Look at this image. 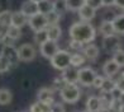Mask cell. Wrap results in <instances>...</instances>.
I'll return each instance as SVG.
<instances>
[{
  "instance_id": "cell-6",
  "label": "cell",
  "mask_w": 124,
  "mask_h": 112,
  "mask_svg": "<svg viewBox=\"0 0 124 112\" xmlns=\"http://www.w3.org/2000/svg\"><path fill=\"white\" fill-rule=\"evenodd\" d=\"M95 76H96V73L91 68H82L78 70V83L85 85V87L93 85Z\"/></svg>"
},
{
  "instance_id": "cell-7",
  "label": "cell",
  "mask_w": 124,
  "mask_h": 112,
  "mask_svg": "<svg viewBox=\"0 0 124 112\" xmlns=\"http://www.w3.org/2000/svg\"><path fill=\"white\" fill-rule=\"evenodd\" d=\"M58 51V45L57 41H53V40H47L44 43L41 45V54L43 57L46 59H52L53 55Z\"/></svg>"
},
{
  "instance_id": "cell-29",
  "label": "cell",
  "mask_w": 124,
  "mask_h": 112,
  "mask_svg": "<svg viewBox=\"0 0 124 112\" xmlns=\"http://www.w3.org/2000/svg\"><path fill=\"white\" fill-rule=\"evenodd\" d=\"M85 60H86V56L78 54V52L71 55V65L75 66V68H80L81 65H84L85 64Z\"/></svg>"
},
{
  "instance_id": "cell-3",
  "label": "cell",
  "mask_w": 124,
  "mask_h": 112,
  "mask_svg": "<svg viewBox=\"0 0 124 112\" xmlns=\"http://www.w3.org/2000/svg\"><path fill=\"white\" fill-rule=\"evenodd\" d=\"M51 64L57 70H65L71 65V54L66 50H58L51 59Z\"/></svg>"
},
{
  "instance_id": "cell-25",
  "label": "cell",
  "mask_w": 124,
  "mask_h": 112,
  "mask_svg": "<svg viewBox=\"0 0 124 112\" xmlns=\"http://www.w3.org/2000/svg\"><path fill=\"white\" fill-rule=\"evenodd\" d=\"M65 1L67 10H71V12H78V9L86 4V0H65Z\"/></svg>"
},
{
  "instance_id": "cell-12",
  "label": "cell",
  "mask_w": 124,
  "mask_h": 112,
  "mask_svg": "<svg viewBox=\"0 0 124 112\" xmlns=\"http://www.w3.org/2000/svg\"><path fill=\"white\" fill-rule=\"evenodd\" d=\"M86 110L90 112L103 111V101H101V97H98V96L89 97L86 101Z\"/></svg>"
},
{
  "instance_id": "cell-23",
  "label": "cell",
  "mask_w": 124,
  "mask_h": 112,
  "mask_svg": "<svg viewBox=\"0 0 124 112\" xmlns=\"http://www.w3.org/2000/svg\"><path fill=\"white\" fill-rule=\"evenodd\" d=\"M38 8H39V13L47 14L54 9V3L49 1V0H41V1H38Z\"/></svg>"
},
{
  "instance_id": "cell-13",
  "label": "cell",
  "mask_w": 124,
  "mask_h": 112,
  "mask_svg": "<svg viewBox=\"0 0 124 112\" xmlns=\"http://www.w3.org/2000/svg\"><path fill=\"white\" fill-rule=\"evenodd\" d=\"M95 13L96 10L94 8H91L89 4H85L78 9V17L81 18V20H85V22H90L95 18Z\"/></svg>"
},
{
  "instance_id": "cell-4",
  "label": "cell",
  "mask_w": 124,
  "mask_h": 112,
  "mask_svg": "<svg viewBox=\"0 0 124 112\" xmlns=\"http://www.w3.org/2000/svg\"><path fill=\"white\" fill-rule=\"evenodd\" d=\"M16 52H18V57L20 61H24V63H29V61L34 60L36 57V48L29 43H24L16 48Z\"/></svg>"
},
{
  "instance_id": "cell-33",
  "label": "cell",
  "mask_w": 124,
  "mask_h": 112,
  "mask_svg": "<svg viewBox=\"0 0 124 112\" xmlns=\"http://www.w3.org/2000/svg\"><path fill=\"white\" fill-rule=\"evenodd\" d=\"M86 4H89L90 7L94 8L95 10H98L101 7H104V5H103V0H86Z\"/></svg>"
},
{
  "instance_id": "cell-17",
  "label": "cell",
  "mask_w": 124,
  "mask_h": 112,
  "mask_svg": "<svg viewBox=\"0 0 124 112\" xmlns=\"http://www.w3.org/2000/svg\"><path fill=\"white\" fill-rule=\"evenodd\" d=\"M47 33H48V38L49 40H53V41H57L60 40V37L62 35V29L61 27L57 24H49L47 27Z\"/></svg>"
},
{
  "instance_id": "cell-28",
  "label": "cell",
  "mask_w": 124,
  "mask_h": 112,
  "mask_svg": "<svg viewBox=\"0 0 124 112\" xmlns=\"http://www.w3.org/2000/svg\"><path fill=\"white\" fill-rule=\"evenodd\" d=\"M48 38V33H47V28H44V29H39V31H36L34 32V41L37 42V45L41 46L42 43H44Z\"/></svg>"
},
{
  "instance_id": "cell-11",
  "label": "cell",
  "mask_w": 124,
  "mask_h": 112,
  "mask_svg": "<svg viewBox=\"0 0 124 112\" xmlns=\"http://www.w3.org/2000/svg\"><path fill=\"white\" fill-rule=\"evenodd\" d=\"M62 78L66 83H76L78 82V70L75 66L70 65L69 68L62 70Z\"/></svg>"
},
{
  "instance_id": "cell-10",
  "label": "cell",
  "mask_w": 124,
  "mask_h": 112,
  "mask_svg": "<svg viewBox=\"0 0 124 112\" xmlns=\"http://www.w3.org/2000/svg\"><path fill=\"white\" fill-rule=\"evenodd\" d=\"M119 45H120V41L115 35H110V36H105L104 40H103V46L106 51H116L119 50Z\"/></svg>"
},
{
  "instance_id": "cell-8",
  "label": "cell",
  "mask_w": 124,
  "mask_h": 112,
  "mask_svg": "<svg viewBox=\"0 0 124 112\" xmlns=\"http://www.w3.org/2000/svg\"><path fill=\"white\" fill-rule=\"evenodd\" d=\"M53 94H54V92H53L52 88L44 87V88H41V89L38 91L37 98H38V101H42V102L52 106V104L54 103V97H53Z\"/></svg>"
},
{
  "instance_id": "cell-30",
  "label": "cell",
  "mask_w": 124,
  "mask_h": 112,
  "mask_svg": "<svg viewBox=\"0 0 124 112\" xmlns=\"http://www.w3.org/2000/svg\"><path fill=\"white\" fill-rule=\"evenodd\" d=\"M46 18H47V22H48V26L49 24H57L58 20L61 18V13H58L57 10H52V12H49L46 14Z\"/></svg>"
},
{
  "instance_id": "cell-37",
  "label": "cell",
  "mask_w": 124,
  "mask_h": 112,
  "mask_svg": "<svg viewBox=\"0 0 124 112\" xmlns=\"http://www.w3.org/2000/svg\"><path fill=\"white\" fill-rule=\"evenodd\" d=\"M103 5L104 7H111V5H115V0H103Z\"/></svg>"
},
{
  "instance_id": "cell-31",
  "label": "cell",
  "mask_w": 124,
  "mask_h": 112,
  "mask_svg": "<svg viewBox=\"0 0 124 112\" xmlns=\"http://www.w3.org/2000/svg\"><path fill=\"white\" fill-rule=\"evenodd\" d=\"M10 65H12V63H10V60L5 55H0V73H5L8 71Z\"/></svg>"
},
{
  "instance_id": "cell-22",
  "label": "cell",
  "mask_w": 124,
  "mask_h": 112,
  "mask_svg": "<svg viewBox=\"0 0 124 112\" xmlns=\"http://www.w3.org/2000/svg\"><path fill=\"white\" fill-rule=\"evenodd\" d=\"M3 55H5V56H7V57L10 60L12 65L15 64L16 61L19 60V57H18V52H16V50L13 48V46H5L4 50H3Z\"/></svg>"
},
{
  "instance_id": "cell-14",
  "label": "cell",
  "mask_w": 124,
  "mask_h": 112,
  "mask_svg": "<svg viewBox=\"0 0 124 112\" xmlns=\"http://www.w3.org/2000/svg\"><path fill=\"white\" fill-rule=\"evenodd\" d=\"M119 69H120V66L118 65V63L114 60V59H111V60H108L106 63L104 64V66H103V71H104V74L106 75V76H114L118 71H119Z\"/></svg>"
},
{
  "instance_id": "cell-9",
  "label": "cell",
  "mask_w": 124,
  "mask_h": 112,
  "mask_svg": "<svg viewBox=\"0 0 124 112\" xmlns=\"http://www.w3.org/2000/svg\"><path fill=\"white\" fill-rule=\"evenodd\" d=\"M20 10L23 12L28 18L29 17L36 15L37 13H39V8H38V1H34V0H27L22 4Z\"/></svg>"
},
{
  "instance_id": "cell-36",
  "label": "cell",
  "mask_w": 124,
  "mask_h": 112,
  "mask_svg": "<svg viewBox=\"0 0 124 112\" xmlns=\"http://www.w3.org/2000/svg\"><path fill=\"white\" fill-rule=\"evenodd\" d=\"M116 88L119 89V91L124 92V73L119 76V79L116 80Z\"/></svg>"
},
{
  "instance_id": "cell-18",
  "label": "cell",
  "mask_w": 124,
  "mask_h": 112,
  "mask_svg": "<svg viewBox=\"0 0 124 112\" xmlns=\"http://www.w3.org/2000/svg\"><path fill=\"white\" fill-rule=\"evenodd\" d=\"M113 26L116 35H124V14L115 15L113 18Z\"/></svg>"
},
{
  "instance_id": "cell-21",
  "label": "cell",
  "mask_w": 124,
  "mask_h": 112,
  "mask_svg": "<svg viewBox=\"0 0 124 112\" xmlns=\"http://www.w3.org/2000/svg\"><path fill=\"white\" fill-rule=\"evenodd\" d=\"M13 93L7 88H0V106H7L12 102Z\"/></svg>"
},
{
  "instance_id": "cell-2",
  "label": "cell",
  "mask_w": 124,
  "mask_h": 112,
  "mask_svg": "<svg viewBox=\"0 0 124 112\" xmlns=\"http://www.w3.org/2000/svg\"><path fill=\"white\" fill-rule=\"evenodd\" d=\"M60 96L66 103H76L81 97V92L76 83H66L60 89Z\"/></svg>"
},
{
  "instance_id": "cell-1",
  "label": "cell",
  "mask_w": 124,
  "mask_h": 112,
  "mask_svg": "<svg viewBox=\"0 0 124 112\" xmlns=\"http://www.w3.org/2000/svg\"><path fill=\"white\" fill-rule=\"evenodd\" d=\"M69 35L72 40L80 41L82 43H87V42H91L95 38L96 31L89 22L82 20V22H76L70 27Z\"/></svg>"
},
{
  "instance_id": "cell-20",
  "label": "cell",
  "mask_w": 124,
  "mask_h": 112,
  "mask_svg": "<svg viewBox=\"0 0 124 112\" xmlns=\"http://www.w3.org/2000/svg\"><path fill=\"white\" fill-rule=\"evenodd\" d=\"M99 48L95 45H87V46L84 48V55L86 56V59L90 60H96L99 57Z\"/></svg>"
},
{
  "instance_id": "cell-40",
  "label": "cell",
  "mask_w": 124,
  "mask_h": 112,
  "mask_svg": "<svg viewBox=\"0 0 124 112\" xmlns=\"http://www.w3.org/2000/svg\"><path fill=\"white\" fill-rule=\"evenodd\" d=\"M34 1H41V0H34Z\"/></svg>"
},
{
  "instance_id": "cell-34",
  "label": "cell",
  "mask_w": 124,
  "mask_h": 112,
  "mask_svg": "<svg viewBox=\"0 0 124 112\" xmlns=\"http://www.w3.org/2000/svg\"><path fill=\"white\" fill-rule=\"evenodd\" d=\"M104 79L105 78L104 76H100V75H96L95 76V79H94V82H93V87L94 88H101V85H103V83H104Z\"/></svg>"
},
{
  "instance_id": "cell-27",
  "label": "cell",
  "mask_w": 124,
  "mask_h": 112,
  "mask_svg": "<svg viewBox=\"0 0 124 112\" xmlns=\"http://www.w3.org/2000/svg\"><path fill=\"white\" fill-rule=\"evenodd\" d=\"M115 88H116V82L111 80L110 76H108L104 79V83H103V85H101L100 89L103 91V93H111Z\"/></svg>"
},
{
  "instance_id": "cell-16",
  "label": "cell",
  "mask_w": 124,
  "mask_h": 112,
  "mask_svg": "<svg viewBox=\"0 0 124 112\" xmlns=\"http://www.w3.org/2000/svg\"><path fill=\"white\" fill-rule=\"evenodd\" d=\"M28 22V17L22 12V10H19V12H14L13 13V18H12V24L16 26V27H24L27 24Z\"/></svg>"
},
{
  "instance_id": "cell-32",
  "label": "cell",
  "mask_w": 124,
  "mask_h": 112,
  "mask_svg": "<svg viewBox=\"0 0 124 112\" xmlns=\"http://www.w3.org/2000/svg\"><path fill=\"white\" fill-rule=\"evenodd\" d=\"M113 59H114L119 66H124V51L123 50H116L114 51V55H113Z\"/></svg>"
},
{
  "instance_id": "cell-24",
  "label": "cell",
  "mask_w": 124,
  "mask_h": 112,
  "mask_svg": "<svg viewBox=\"0 0 124 112\" xmlns=\"http://www.w3.org/2000/svg\"><path fill=\"white\" fill-rule=\"evenodd\" d=\"M7 36H9L12 40L16 41L19 40L20 36H22V29L20 27H16L14 24H10L9 27H7Z\"/></svg>"
},
{
  "instance_id": "cell-39",
  "label": "cell",
  "mask_w": 124,
  "mask_h": 112,
  "mask_svg": "<svg viewBox=\"0 0 124 112\" xmlns=\"http://www.w3.org/2000/svg\"><path fill=\"white\" fill-rule=\"evenodd\" d=\"M118 99H119V102L122 103L123 108H124V92H122V93H120V96H119V98H118Z\"/></svg>"
},
{
  "instance_id": "cell-5",
  "label": "cell",
  "mask_w": 124,
  "mask_h": 112,
  "mask_svg": "<svg viewBox=\"0 0 124 112\" xmlns=\"http://www.w3.org/2000/svg\"><path fill=\"white\" fill-rule=\"evenodd\" d=\"M28 24H29V27L34 32L47 28L48 27V22H47V18H46V14L37 13L36 15L29 17V18H28Z\"/></svg>"
},
{
  "instance_id": "cell-15",
  "label": "cell",
  "mask_w": 124,
  "mask_h": 112,
  "mask_svg": "<svg viewBox=\"0 0 124 112\" xmlns=\"http://www.w3.org/2000/svg\"><path fill=\"white\" fill-rule=\"evenodd\" d=\"M99 32L104 37L114 35L115 31H114V26H113V20H103L99 26Z\"/></svg>"
},
{
  "instance_id": "cell-35",
  "label": "cell",
  "mask_w": 124,
  "mask_h": 112,
  "mask_svg": "<svg viewBox=\"0 0 124 112\" xmlns=\"http://www.w3.org/2000/svg\"><path fill=\"white\" fill-rule=\"evenodd\" d=\"M82 42H80V41H76V40H72L71 38V41H70V47L71 48H74V50H80V48H82Z\"/></svg>"
},
{
  "instance_id": "cell-19",
  "label": "cell",
  "mask_w": 124,
  "mask_h": 112,
  "mask_svg": "<svg viewBox=\"0 0 124 112\" xmlns=\"http://www.w3.org/2000/svg\"><path fill=\"white\" fill-rule=\"evenodd\" d=\"M29 111H32V112H51L53 110H52V106L51 104H47V103L42 102V101H37L36 103H33L29 107Z\"/></svg>"
},
{
  "instance_id": "cell-38",
  "label": "cell",
  "mask_w": 124,
  "mask_h": 112,
  "mask_svg": "<svg viewBox=\"0 0 124 112\" xmlns=\"http://www.w3.org/2000/svg\"><path fill=\"white\" fill-rule=\"evenodd\" d=\"M115 5L120 9H124V0H115Z\"/></svg>"
},
{
  "instance_id": "cell-26",
  "label": "cell",
  "mask_w": 124,
  "mask_h": 112,
  "mask_svg": "<svg viewBox=\"0 0 124 112\" xmlns=\"http://www.w3.org/2000/svg\"><path fill=\"white\" fill-rule=\"evenodd\" d=\"M12 18H13V13L10 10H4L0 13V26L1 27H9L12 24Z\"/></svg>"
}]
</instances>
